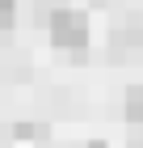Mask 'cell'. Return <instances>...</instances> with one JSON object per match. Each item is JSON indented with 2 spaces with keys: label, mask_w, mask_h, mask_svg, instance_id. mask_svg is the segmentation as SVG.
I'll return each mask as SVG.
<instances>
[{
  "label": "cell",
  "mask_w": 143,
  "mask_h": 148,
  "mask_svg": "<svg viewBox=\"0 0 143 148\" xmlns=\"http://www.w3.org/2000/svg\"><path fill=\"white\" fill-rule=\"evenodd\" d=\"M51 42L63 47V51H80L88 42V21L72 9H55L51 13Z\"/></svg>",
  "instance_id": "cell-1"
},
{
  "label": "cell",
  "mask_w": 143,
  "mask_h": 148,
  "mask_svg": "<svg viewBox=\"0 0 143 148\" xmlns=\"http://www.w3.org/2000/svg\"><path fill=\"white\" fill-rule=\"evenodd\" d=\"M126 114H131L135 123H143V85H135V89L126 93Z\"/></svg>",
  "instance_id": "cell-2"
},
{
  "label": "cell",
  "mask_w": 143,
  "mask_h": 148,
  "mask_svg": "<svg viewBox=\"0 0 143 148\" xmlns=\"http://www.w3.org/2000/svg\"><path fill=\"white\" fill-rule=\"evenodd\" d=\"M13 13H17V0H0V30L13 25Z\"/></svg>",
  "instance_id": "cell-3"
},
{
  "label": "cell",
  "mask_w": 143,
  "mask_h": 148,
  "mask_svg": "<svg viewBox=\"0 0 143 148\" xmlns=\"http://www.w3.org/2000/svg\"><path fill=\"white\" fill-rule=\"evenodd\" d=\"M139 148H143V136H139Z\"/></svg>",
  "instance_id": "cell-4"
}]
</instances>
